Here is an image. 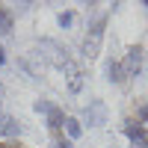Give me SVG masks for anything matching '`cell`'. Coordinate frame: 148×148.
Listing matches in <instances>:
<instances>
[{"instance_id":"6da1fadb","label":"cell","mask_w":148,"mask_h":148,"mask_svg":"<svg viewBox=\"0 0 148 148\" xmlns=\"http://www.w3.org/2000/svg\"><path fill=\"white\" fill-rule=\"evenodd\" d=\"M65 125H68V133H71L74 139H77V136H80V121H77V119H68Z\"/></svg>"},{"instance_id":"7a4b0ae2","label":"cell","mask_w":148,"mask_h":148,"mask_svg":"<svg viewBox=\"0 0 148 148\" xmlns=\"http://www.w3.org/2000/svg\"><path fill=\"white\" fill-rule=\"evenodd\" d=\"M0 148H30V145H24L18 139H0Z\"/></svg>"},{"instance_id":"3957f363","label":"cell","mask_w":148,"mask_h":148,"mask_svg":"<svg viewBox=\"0 0 148 148\" xmlns=\"http://www.w3.org/2000/svg\"><path fill=\"white\" fill-rule=\"evenodd\" d=\"M145 6H148V3H145Z\"/></svg>"}]
</instances>
